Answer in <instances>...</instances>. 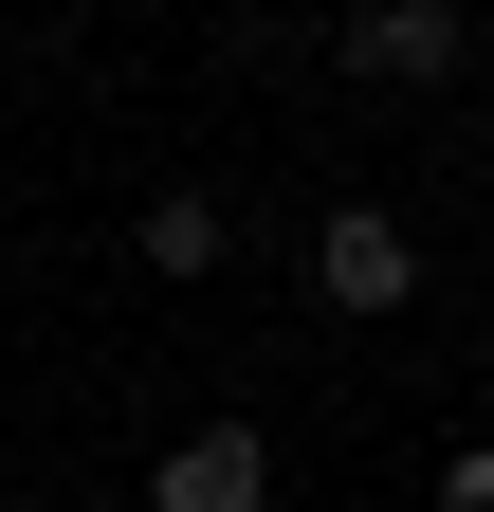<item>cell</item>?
<instances>
[{
	"mask_svg": "<svg viewBox=\"0 0 494 512\" xmlns=\"http://www.w3.org/2000/svg\"><path fill=\"white\" fill-rule=\"evenodd\" d=\"M348 74H366V92L458 74V0H366V19H348Z\"/></svg>",
	"mask_w": 494,
	"mask_h": 512,
	"instance_id": "obj_3",
	"label": "cell"
},
{
	"mask_svg": "<svg viewBox=\"0 0 494 512\" xmlns=\"http://www.w3.org/2000/svg\"><path fill=\"white\" fill-rule=\"evenodd\" d=\"M257 494H275V439L257 421H183L147 458V512H257Z\"/></svg>",
	"mask_w": 494,
	"mask_h": 512,
	"instance_id": "obj_1",
	"label": "cell"
},
{
	"mask_svg": "<svg viewBox=\"0 0 494 512\" xmlns=\"http://www.w3.org/2000/svg\"><path fill=\"white\" fill-rule=\"evenodd\" d=\"M312 293H330V311H403V293H421V238H403L385 202H348V220H312Z\"/></svg>",
	"mask_w": 494,
	"mask_h": 512,
	"instance_id": "obj_2",
	"label": "cell"
},
{
	"mask_svg": "<svg viewBox=\"0 0 494 512\" xmlns=\"http://www.w3.org/2000/svg\"><path fill=\"white\" fill-rule=\"evenodd\" d=\"M220 238H238V220L202 202V183H165V202L129 220V256H147V275H220Z\"/></svg>",
	"mask_w": 494,
	"mask_h": 512,
	"instance_id": "obj_4",
	"label": "cell"
},
{
	"mask_svg": "<svg viewBox=\"0 0 494 512\" xmlns=\"http://www.w3.org/2000/svg\"><path fill=\"white\" fill-rule=\"evenodd\" d=\"M440 512H494V439H476V458H440Z\"/></svg>",
	"mask_w": 494,
	"mask_h": 512,
	"instance_id": "obj_5",
	"label": "cell"
}]
</instances>
